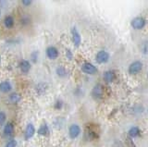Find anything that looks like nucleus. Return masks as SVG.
<instances>
[{
    "label": "nucleus",
    "instance_id": "f257e3e1",
    "mask_svg": "<svg viewBox=\"0 0 148 147\" xmlns=\"http://www.w3.org/2000/svg\"><path fill=\"white\" fill-rule=\"evenodd\" d=\"M131 25L133 29L135 30H141L145 25V20L143 17H136L132 20Z\"/></svg>",
    "mask_w": 148,
    "mask_h": 147
},
{
    "label": "nucleus",
    "instance_id": "f03ea898",
    "mask_svg": "<svg viewBox=\"0 0 148 147\" xmlns=\"http://www.w3.org/2000/svg\"><path fill=\"white\" fill-rule=\"evenodd\" d=\"M82 70L89 75H94L97 72V68L89 62H85L82 65Z\"/></svg>",
    "mask_w": 148,
    "mask_h": 147
},
{
    "label": "nucleus",
    "instance_id": "7ed1b4c3",
    "mask_svg": "<svg viewBox=\"0 0 148 147\" xmlns=\"http://www.w3.org/2000/svg\"><path fill=\"white\" fill-rule=\"evenodd\" d=\"M143 68V63L141 61H134L132 62L131 65L129 66V73L132 75H134V74H137L138 72H140Z\"/></svg>",
    "mask_w": 148,
    "mask_h": 147
},
{
    "label": "nucleus",
    "instance_id": "20e7f679",
    "mask_svg": "<svg viewBox=\"0 0 148 147\" xmlns=\"http://www.w3.org/2000/svg\"><path fill=\"white\" fill-rule=\"evenodd\" d=\"M109 60V54L104 51V50H101L98 53L96 54L95 56V61L98 63V64H104L106 63Z\"/></svg>",
    "mask_w": 148,
    "mask_h": 147
},
{
    "label": "nucleus",
    "instance_id": "39448f33",
    "mask_svg": "<svg viewBox=\"0 0 148 147\" xmlns=\"http://www.w3.org/2000/svg\"><path fill=\"white\" fill-rule=\"evenodd\" d=\"M71 35H72V41H73L74 45H75L76 47H79L82 43V37L76 27H73L71 29Z\"/></svg>",
    "mask_w": 148,
    "mask_h": 147
},
{
    "label": "nucleus",
    "instance_id": "423d86ee",
    "mask_svg": "<svg viewBox=\"0 0 148 147\" xmlns=\"http://www.w3.org/2000/svg\"><path fill=\"white\" fill-rule=\"evenodd\" d=\"M69 134L71 139H76V138L81 134L80 126L77 125V124H72V125H71V127L69 129Z\"/></svg>",
    "mask_w": 148,
    "mask_h": 147
},
{
    "label": "nucleus",
    "instance_id": "0eeeda50",
    "mask_svg": "<svg viewBox=\"0 0 148 147\" xmlns=\"http://www.w3.org/2000/svg\"><path fill=\"white\" fill-rule=\"evenodd\" d=\"M103 94H104V90H103V87H102L101 84H96L94 88H92V95L94 98L101 99L102 97H103Z\"/></svg>",
    "mask_w": 148,
    "mask_h": 147
},
{
    "label": "nucleus",
    "instance_id": "6e6552de",
    "mask_svg": "<svg viewBox=\"0 0 148 147\" xmlns=\"http://www.w3.org/2000/svg\"><path fill=\"white\" fill-rule=\"evenodd\" d=\"M34 133H35V128H34V126L32 125V123H29L26 126L25 131H24V139L26 141L30 140L31 138L34 135Z\"/></svg>",
    "mask_w": 148,
    "mask_h": 147
},
{
    "label": "nucleus",
    "instance_id": "1a4fd4ad",
    "mask_svg": "<svg viewBox=\"0 0 148 147\" xmlns=\"http://www.w3.org/2000/svg\"><path fill=\"white\" fill-rule=\"evenodd\" d=\"M46 56L49 59H56L58 57V50L55 46H49L46 48Z\"/></svg>",
    "mask_w": 148,
    "mask_h": 147
},
{
    "label": "nucleus",
    "instance_id": "9d476101",
    "mask_svg": "<svg viewBox=\"0 0 148 147\" xmlns=\"http://www.w3.org/2000/svg\"><path fill=\"white\" fill-rule=\"evenodd\" d=\"M48 85L45 82H39L38 84L35 86V92L38 95H43L45 94V92L47 91Z\"/></svg>",
    "mask_w": 148,
    "mask_h": 147
},
{
    "label": "nucleus",
    "instance_id": "9b49d317",
    "mask_svg": "<svg viewBox=\"0 0 148 147\" xmlns=\"http://www.w3.org/2000/svg\"><path fill=\"white\" fill-rule=\"evenodd\" d=\"M20 70L22 73H28L31 70V64L28 60H25V59H22V60L20 62Z\"/></svg>",
    "mask_w": 148,
    "mask_h": 147
},
{
    "label": "nucleus",
    "instance_id": "f8f14e48",
    "mask_svg": "<svg viewBox=\"0 0 148 147\" xmlns=\"http://www.w3.org/2000/svg\"><path fill=\"white\" fill-rule=\"evenodd\" d=\"M12 89V85L10 84V82L6 81H2L0 83V92L3 94H7L9 93Z\"/></svg>",
    "mask_w": 148,
    "mask_h": 147
},
{
    "label": "nucleus",
    "instance_id": "ddd939ff",
    "mask_svg": "<svg viewBox=\"0 0 148 147\" xmlns=\"http://www.w3.org/2000/svg\"><path fill=\"white\" fill-rule=\"evenodd\" d=\"M13 133H14V126H13V124L10 123V122L7 123L6 126H5V128H4V134H5V136L11 137L13 135Z\"/></svg>",
    "mask_w": 148,
    "mask_h": 147
},
{
    "label": "nucleus",
    "instance_id": "4468645a",
    "mask_svg": "<svg viewBox=\"0 0 148 147\" xmlns=\"http://www.w3.org/2000/svg\"><path fill=\"white\" fill-rule=\"evenodd\" d=\"M49 128L47 126V124H42L40 126V128L38 129V131H37V133H38L39 135H42V136H47L49 134Z\"/></svg>",
    "mask_w": 148,
    "mask_h": 147
},
{
    "label": "nucleus",
    "instance_id": "2eb2a0df",
    "mask_svg": "<svg viewBox=\"0 0 148 147\" xmlns=\"http://www.w3.org/2000/svg\"><path fill=\"white\" fill-rule=\"evenodd\" d=\"M104 80L106 82H108V83H111V82H113L114 79H115V74H114V72L113 71H106L104 73Z\"/></svg>",
    "mask_w": 148,
    "mask_h": 147
},
{
    "label": "nucleus",
    "instance_id": "dca6fc26",
    "mask_svg": "<svg viewBox=\"0 0 148 147\" xmlns=\"http://www.w3.org/2000/svg\"><path fill=\"white\" fill-rule=\"evenodd\" d=\"M4 24L8 29H10L14 26V19L11 16H7L4 20Z\"/></svg>",
    "mask_w": 148,
    "mask_h": 147
},
{
    "label": "nucleus",
    "instance_id": "f3484780",
    "mask_svg": "<svg viewBox=\"0 0 148 147\" xmlns=\"http://www.w3.org/2000/svg\"><path fill=\"white\" fill-rule=\"evenodd\" d=\"M128 134H129V136H130V137L135 138V137H137L139 134H140V130H139V128H138V127H136V126L132 127V128L129 130Z\"/></svg>",
    "mask_w": 148,
    "mask_h": 147
},
{
    "label": "nucleus",
    "instance_id": "a211bd4d",
    "mask_svg": "<svg viewBox=\"0 0 148 147\" xmlns=\"http://www.w3.org/2000/svg\"><path fill=\"white\" fill-rule=\"evenodd\" d=\"M21 100V96L20 94H17V93H13L9 95V101L13 104H16L18 103Z\"/></svg>",
    "mask_w": 148,
    "mask_h": 147
},
{
    "label": "nucleus",
    "instance_id": "6ab92c4d",
    "mask_svg": "<svg viewBox=\"0 0 148 147\" xmlns=\"http://www.w3.org/2000/svg\"><path fill=\"white\" fill-rule=\"evenodd\" d=\"M56 72H57L58 76H59L60 78H64V77H66L68 75L67 70L64 67H61V66H59V67L57 68V70H56Z\"/></svg>",
    "mask_w": 148,
    "mask_h": 147
},
{
    "label": "nucleus",
    "instance_id": "aec40b11",
    "mask_svg": "<svg viewBox=\"0 0 148 147\" xmlns=\"http://www.w3.org/2000/svg\"><path fill=\"white\" fill-rule=\"evenodd\" d=\"M21 24L22 25L26 26V25L31 23V18L28 16V15H23L22 18H21Z\"/></svg>",
    "mask_w": 148,
    "mask_h": 147
},
{
    "label": "nucleus",
    "instance_id": "412c9836",
    "mask_svg": "<svg viewBox=\"0 0 148 147\" xmlns=\"http://www.w3.org/2000/svg\"><path fill=\"white\" fill-rule=\"evenodd\" d=\"M38 57H39V52L38 51H34L31 54V60L32 62L36 63L38 61Z\"/></svg>",
    "mask_w": 148,
    "mask_h": 147
},
{
    "label": "nucleus",
    "instance_id": "4be33fe9",
    "mask_svg": "<svg viewBox=\"0 0 148 147\" xmlns=\"http://www.w3.org/2000/svg\"><path fill=\"white\" fill-rule=\"evenodd\" d=\"M6 119H7V116L5 112L0 111V126L4 125V123L6 122Z\"/></svg>",
    "mask_w": 148,
    "mask_h": 147
},
{
    "label": "nucleus",
    "instance_id": "5701e85b",
    "mask_svg": "<svg viewBox=\"0 0 148 147\" xmlns=\"http://www.w3.org/2000/svg\"><path fill=\"white\" fill-rule=\"evenodd\" d=\"M6 147H17V141L16 140H9L7 144H6Z\"/></svg>",
    "mask_w": 148,
    "mask_h": 147
},
{
    "label": "nucleus",
    "instance_id": "b1692460",
    "mask_svg": "<svg viewBox=\"0 0 148 147\" xmlns=\"http://www.w3.org/2000/svg\"><path fill=\"white\" fill-rule=\"evenodd\" d=\"M62 107H63V102L61 100H58L57 102H56V104H55V108L59 110V109L62 108Z\"/></svg>",
    "mask_w": 148,
    "mask_h": 147
},
{
    "label": "nucleus",
    "instance_id": "393cba45",
    "mask_svg": "<svg viewBox=\"0 0 148 147\" xmlns=\"http://www.w3.org/2000/svg\"><path fill=\"white\" fill-rule=\"evenodd\" d=\"M66 57L68 59H69V60H71V59L73 58V54L71 53V51L69 49L66 50Z\"/></svg>",
    "mask_w": 148,
    "mask_h": 147
},
{
    "label": "nucleus",
    "instance_id": "a878e982",
    "mask_svg": "<svg viewBox=\"0 0 148 147\" xmlns=\"http://www.w3.org/2000/svg\"><path fill=\"white\" fill-rule=\"evenodd\" d=\"M21 3H22V5H23V6H25V7H29L30 5H32V1H31V0H23V1H22Z\"/></svg>",
    "mask_w": 148,
    "mask_h": 147
},
{
    "label": "nucleus",
    "instance_id": "bb28decb",
    "mask_svg": "<svg viewBox=\"0 0 148 147\" xmlns=\"http://www.w3.org/2000/svg\"><path fill=\"white\" fill-rule=\"evenodd\" d=\"M6 4H8L7 1H0V8H4Z\"/></svg>",
    "mask_w": 148,
    "mask_h": 147
},
{
    "label": "nucleus",
    "instance_id": "cd10ccee",
    "mask_svg": "<svg viewBox=\"0 0 148 147\" xmlns=\"http://www.w3.org/2000/svg\"><path fill=\"white\" fill-rule=\"evenodd\" d=\"M0 63H1V57H0Z\"/></svg>",
    "mask_w": 148,
    "mask_h": 147
},
{
    "label": "nucleus",
    "instance_id": "c85d7f7f",
    "mask_svg": "<svg viewBox=\"0 0 148 147\" xmlns=\"http://www.w3.org/2000/svg\"><path fill=\"white\" fill-rule=\"evenodd\" d=\"M0 16H1V11H0Z\"/></svg>",
    "mask_w": 148,
    "mask_h": 147
}]
</instances>
